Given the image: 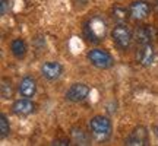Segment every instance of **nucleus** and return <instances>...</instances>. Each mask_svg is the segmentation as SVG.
I'll list each match as a JSON object with an SVG mask.
<instances>
[{
    "label": "nucleus",
    "mask_w": 158,
    "mask_h": 146,
    "mask_svg": "<svg viewBox=\"0 0 158 146\" xmlns=\"http://www.w3.org/2000/svg\"><path fill=\"white\" fill-rule=\"evenodd\" d=\"M53 145H69V142L64 139V140H54V143Z\"/></svg>",
    "instance_id": "obj_19"
},
{
    "label": "nucleus",
    "mask_w": 158,
    "mask_h": 146,
    "mask_svg": "<svg viewBox=\"0 0 158 146\" xmlns=\"http://www.w3.org/2000/svg\"><path fill=\"white\" fill-rule=\"evenodd\" d=\"M89 132L97 140H106L111 135V121L107 117L97 116L89 121Z\"/></svg>",
    "instance_id": "obj_1"
},
{
    "label": "nucleus",
    "mask_w": 158,
    "mask_h": 146,
    "mask_svg": "<svg viewBox=\"0 0 158 146\" xmlns=\"http://www.w3.org/2000/svg\"><path fill=\"white\" fill-rule=\"evenodd\" d=\"M126 145L129 146H147L149 145V135L148 130L142 126H138L136 129L129 135V137L126 139Z\"/></svg>",
    "instance_id": "obj_4"
},
{
    "label": "nucleus",
    "mask_w": 158,
    "mask_h": 146,
    "mask_svg": "<svg viewBox=\"0 0 158 146\" xmlns=\"http://www.w3.org/2000/svg\"><path fill=\"white\" fill-rule=\"evenodd\" d=\"M111 38H113L114 44L117 45L118 48L122 50H127L132 44V32L130 29L123 25V23H118L117 26H114V29L111 31Z\"/></svg>",
    "instance_id": "obj_2"
},
{
    "label": "nucleus",
    "mask_w": 158,
    "mask_h": 146,
    "mask_svg": "<svg viewBox=\"0 0 158 146\" xmlns=\"http://www.w3.org/2000/svg\"><path fill=\"white\" fill-rule=\"evenodd\" d=\"M86 31H88V35L94 41H100L106 35V22L101 21L100 18H94L86 25Z\"/></svg>",
    "instance_id": "obj_6"
},
{
    "label": "nucleus",
    "mask_w": 158,
    "mask_h": 146,
    "mask_svg": "<svg viewBox=\"0 0 158 146\" xmlns=\"http://www.w3.org/2000/svg\"><path fill=\"white\" fill-rule=\"evenodd\" d=\"M2 15H5L6 12H7V0H2Z\"/></svg>",
    "instance_id": "obj_18"
},
{
    "label": "nucleus",
    "mask_w": 158,
    "mask_h": 146,
    "mask_svg": "<svg viewBox=\"0 0 158 146\" xmlns=\"http://www.w3.org/2000/svg\"><path fill=\"white\" fill-rule=\"evenodd\" d=\"M72 139L78 145H89V137L82 129H73L72 130Z\"/></svg>",
    "instance_id": "obj_14"
},
{
    "label": "nucleus",
    "mask_w": 158,
    "mask_h": 146,
    "mask_svg": "<svg viewBox=\"0 0 158 146\" xmlns=\"http://www.w3.org/2000/svg\"><path fill=\"white\" fill-rule=\"evenodd\" d=\"M19 92L25 98H32L37 92V83L32 78H23L19 82Z\"/></svg>",
    "instance_id": "obj_10"
},
{
    "label": "nucleus",
    "mask_w": 158,
    "mask_h": 146,
    "mask_svg": "<svg viewBox=\"0 0 158 146\" xmlns=\"http://www.w3.org/2000/svg\"><path fill=\"white\" fill-rule=\"evenodd\" d=\"M12 110H13V112L18 114V116H29V114L34 112L35 105L32 101H29L28 98H25V99H18V101L13 104Z\"/></svg>",
    "instance_id": "obj_9"
},
{
    "label": "nucleus",
    "mask_w": 158,
    "mask_h": 146,
    "mask_svg": "<svg viewBox=\"0 0 158 146\" xmlns=\"http://www.w3.org/2000/svg\"><path fill=\"white\" fill-rule=\"evenodd\" d=\"M9 133H10L9 120H7V117H6L5 114H2V116H0V136H2V139H5Z\"/></svg>",
    "instance_id": "obj_15"
},
{
    "label": "nucleus",
    "mask_w": 158,
    "mask_h": 146,
    "mask_svg": "<svg viewBox=\"0 0 158 146\" xmlns=\"http://www.w3.org/2000/svg\"><path fill=\"white\" fill-rule=\"evenodd\" d=\"M41 72H43V76H44L45 79H48V80H56V79L60 78L63 69L59 63L48 62V63H44V64H43Z\"/></svg>",
    "instance_id": "obj_8"
},
{
    "label": "nucleus",
    "mask_w": 158,
    "mask_h": 146,
    "mask_svg": "<svg viewBox=\"0 0 158 146\" xmlns=\"http://www.w3.org/2000/svg\"><path fill=\"white\" fill-rule=\"evenodd\" d=\"M151 12V6L145 0H136L129 7V15L135 21H143Z\"/></svg>",
    "instance_id": "obj_5"
},
{
    "label": "nucleus",
    "mask_w": 158,
    "mask_h": 146,
    "mask_svg": "<svg viewBox=\"0 0 158 146\" xmlns=\"http://www.w3.org/2000/svg\"><path fill=\"white\" fill-rule=\"evenodd\" d=\"M114 15L113 16L117 19L118 22H123V21H126L127 19V12L124 10V9H120V7H116L114 9V12H113Z\"/></svg>",
    "instance_id": "obj_17"
},
{
    "label": "nucleus",
    "mask_w": 158,
    "mask_h": 146,
    "mask_svg": "<svg viewBox=\"0 0 158 146\" xmlns=\"http://www.w3.org/2000/svg\"><path fill=\"white\" fill-rule=\"evenodd\" d=\"M88 60L98 69H108L113 64V57L110 56V53H107L106 50H101V48L91 50L88 53Z\"/></svg>",
    "instance_id": "obj_3"
},
{
    "label": "nucleus",
    "mask_w": 158,
    "mask_h": 146,
    "mask_svg": "<svg viewBox=\"0 0 158 146\" xmlns=\"http://www.w3.org/2000/svg\"><path fill=\"white\" fill-rule=\"evenodd\" d=\"M12 94H13V91H12L10 80L3 79V82H2V96L5 99H9V98H12Z\"/></svg>",
    "instance_id": "obj_16"
},
{
    "label": "nucleus",
    "mask_w": 158,
    "mask_h": 146,
    "mask_svg": "<svg viewBox=\"0 0 158 146\" xmlns=\"http://www.w3.org/2000/svg\"><path fill=\"white\" fill-rule=\"evenodd\" d=\"M89 95V88L84 83H75L66 92V98L72 102H81L84 101L86 96Z\"/></svg>",
    "instance_id": "obj_7"
},
{
    "label": "nucleus",
    "mask_w": 158,
    "mask_h": 146,
    "mask_svg": "<svg viewBox=\"0 0 158 146\" xmlns=\"http://www.w3.org/2000/svg\"><path fill=\"white\" fill-rule=\"evenodd\" d=\"M154 9H155V12H157V13H158V2H157V3H155V7H154Z\"/></svg>",
    "instance_id": "obj_20"
},
{
    "label": "nucleus",
    "mask_w": 158,
    "mask_h": 146,
    "mask_svg": "<svg viewBox=\"0 0 158 146\" xmlns=\"http://www.w3.org/2000/svg\"><path fill=\"white\" fill-rule=\"evenodd\" d=\"M154 57H155V51L151 44L142 45V48L138 53V60L142 66H149L154 62Z\"/></svg>",
    "instance_id": "obj_11"
},
{
    "label": "nucleus",
    "mask_w": 158,
    "mask_h": 146,
    "mask_svg": "<svg viewBox=\"0 0 158 146\" xmlns=\"http://www.w3.org/2000/svg\"><path fill=\"white\" fill-rule=\"evenodd\" d=\"M151 38H152V31H151V28L148 25L139 26L135 31V39L138 44H141V45L151 44Z\"/></svg>",
    "instance_id": "obj_12"
},
{
    "label": "nucleus",
    "mask_w": 158,
    "mask_h": 146,
    "mask_svg": "<svg viewBox=\"0 0 158 146\" xmlns=\"http://www.w3.org/2000/svg\"><path fill=\"white\" fill-rule=\"evenodd\" d=\"M10 48H12L13 56L18 57V59H22L25 56V53H27V45H25V43H23L22 39H13Z\"/></svg>",
    "instance_id": "obj_13"
}]
</instances>
